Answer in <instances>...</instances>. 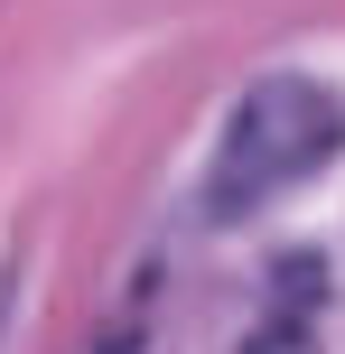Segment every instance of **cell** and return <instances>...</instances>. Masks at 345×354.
<instances>
[{
	"mask_svg": "<svg viewBox=\"0 0 345 354\" xmlns=\"http://www.w3.org/2000/svg\"><path fill=\"white\" fill-rule=\"evenodd\" d=\"M336 149H345V103L336 93L317 84V75H261L234 103V122H224V140H215V168H205V187H196L205 224L261 214L280 187L317 177Z\"/></svg>",
	"mask_w": 345,
	"mask_h": 354,
	"instance_id": "1",
	"label": "cell"
}]
</instances>
